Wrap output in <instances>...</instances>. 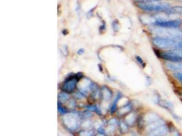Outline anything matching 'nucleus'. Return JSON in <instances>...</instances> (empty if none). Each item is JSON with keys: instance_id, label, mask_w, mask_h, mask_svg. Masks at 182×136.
I'll use <instances>...</instances> for the list:
<instances>
[{"instance_id": "f257e3e1", "label": "nucleus", "mask_w": 182, "mask_h": 136, "mask_svg": "<svg viewBox=\"0 0 182 136\" xmlns=\"http://www.w3.org/2000/svg\"><path fill=\"white\" fill-rule=\"evenodd\" d=\"M153 44L160 50H173L182 48V39L161 36L152 38Z\"/></svg>"}, {"instance_id": "f03ea898", "label": "nucleus", "mask_w": 182, "mask_h": 136, "mask_svg": "<svg viewBox=\"0 0 182 136\" xmlns=\"http://www.w3.org/2000/svg\"><path fill=\"white\" fill-rule=\"evenodd\" d=\"M81 114L78 112L72 111L64 115L61 121L65 129L70 131H75L81 126Z\"/></svg>"}, {"instance_id": "7ed1b4c3", "label": "nucleus", "mask_w": 182, "mask_h": 136, "mask_svg": "<svg viewBox=\"0 0 182 136\" xmlns=\"http://www.w3.org/2000/svg\"><path fill=\"white\" fill-rule=\"evenodd\" d=\"M83 78V74L81 72L77 73H70L62 83L61 89L62 91L70 93L73 92L75 89L77 88V84L78 81H80Z\"/></svg>"}, {"instance_id": "20e7f679", "label": "nucleus", "mask_w": 182, "mask_h": 136, "mask_svg": "<svg viewBox=\"0 0 182 136\" xmlns=\"http://www.w3.org/2000/svg\"><path fill=\"white\" fill-rule=\"evenodd\" d=\"M137 6L140 9L147 12H166L170 7L168 3H159L154 4L153 3H138Z\"/></svg>"}, {"instance_id": "39448f33", "label": "nucleus", "mask_w": 182, "mask_h": 136, "mask_svg": "<svg viewBox=\"0 0 182 136\" xmlns=\"http://www.w3.org/2000/svg\"><path fill=\"white\" fill-rule=\"evenodd\" d=\"M151 24L154 27L162 28H179L182 24V21L179 18L167 20L162 18H156Z\"/></svg>"}, {"instance_id": "423d86ee", "label": "nucleus", "mask_w": 182, "mask_h": 136, "mask_svg": "<svg viewBox=\"0 0 182 136\" xmlns=\"http://www.w3.org/2000/svg\"><path fill=\"white\" fill-rule=\"evenodd\" d=\"M156 55L166 61H169L171 63H177L182 61V57H179L177 54H175L173 50H164L161 51L159 50H155Z\"/></svg>"}, {"instance_id": "0eeeda50", "label": "nucleus", "mask_w": 182, "mask_h": 136, "mask_svg": "<svg viewBox=\"0 0 182 136\" xmlns=\"http://www.w3.org/2000/svg\"><path fill=\"white\" fill-rule=\"evenodd\" d=\"M94 83L89 78H83L78 81L77 84V90L85 96L89 94V92H91L92 88L94 86Z\"/></svg>"}, {"instance_id": "6e6552de", "label": "nucleus", "mask_w": 182, "mask_h": 136, "mask_svg": "<svg viewBox=\"0 0 182 136\" xmlns=\"http://www.w3.org/2000/svg\"><path fill=\"white\" fill-rule=\"evenodd\" d=\"M168 133V127L164 124L148 130L147 136H164Z\"/></svg>"}, {"instance_id": "1a4fd4ad", "label": "nucleus", "mask_w": 182, "mask_h": 136, "mask_svg": "<svg viewBox=\"0 0 182 136\" xmlns=\"http://www.w3.org/2000/svg\"><path fill=\"white\" fill-rule=\"evenodd\" d=\"M160 120H162L160 116L154 112H149L144 116V122H145V124L147 125V126L159 121Z\"/></svg>"}, {"instance_id": "9d476101", "label": "nucleus", "mask_w": 182, "mask_h": 136, "mask_svg": "<svg viewBox=\"0 0 182 136\" xmlns=\"http://www.w3.org/2000/svg\"><path fill=\"white\" fill-rule=\"evenodd\" d=\"M100 92H101V97L103 100L109 101L112 98L113 93L111 89L107 86H102L100 89Z\"/></svg>"}, {"instance_id": "9b49d317", "label": "nucleus", "mask_w": 182, "mask_h": 136, "mask_svg": "<svg viewBox=\"0 0 182 136\" xmlns=\"http://www.w3.org/2000/svg\"><path fill=\"white\" fill-rule=\"evenodd\" d=\"M166 67L168 70L173 72H182V61L177 63L169 62L166 64Z\"/></svg>"}, {"instance_id": "f8f14e48", "label": "nucleus", "mask_w": 182, "mask_h": 136, "mask_svg": "<svg viewBox=\"0 0 182 136\" xmlns=\"http://www.w3.org/2000/svg\"><path fill=\"white\" fill-rule=\"evenodd\" d=\"M165 13L167 15H182V5H175L170 7Z\"/></svg>"}, {"instance_id": "ddd939ff", "label": "nucleus", "mask_w": 182, "mask_h": 136, "mask_svg": "<svg viewBox=\"0 0 182 136\" xmlns=\"http://www.w3.org/2000/svg\"><path fill=\"white\" fill-rule=\"evenodd\" d=\"M132 109V105L131 104V103L129 102L127 103V104L125 105L123 107L120 108V109L118 110V115L119 116H126L130 113Z\"/></svg>"}, {"instance_id": "4468645a", "label": "nucleus", "mask_w": 182, "mask_h": 136, "mask_svg": "<svg viewBox=\"0 0 182 136\" xmlns=\"http://www.w3.org/2000/svg\"><path fill=\"white\" fill-rule=\"evenodd\" d=\"M157 103L161 106L162 108L170 111V112H172V110H173V104L167 100H162L161 99H160Z\"/></svg>"}, {"instance_id": "2eb2a0df", "label": "nucleus", "mask_w": 182, "mask_h": 136, "mask_svg": "<svg viewBox=\"0 0 182 136\" xmlns=\"http://www.w3.org/2000/svg\"><path fill=\"white\" fill-rule=\"evenodd\" d=\"M122 97H123V95H122L121 92H118L117 93L115 99H114L113 102L112 103V105H111V114H113L115 112L117 106V103L119 102V101H120V99Z\"/></svg>"}, {"instance_id": "dca6fc26", "label": "nucleus", "mask_w": 182, "mask_h": 136, "mask_svg": "<svg viewBox=\"0 0 182 136\" xmlns=\"http://www.w3.org/2000/svg\"><path fill=\"white\" fill-rule=\"evenodd\" d=\"M70 95L68 92L62 91L59 92L58 95V100L60 103H66L68 101L70 100Z\"/></svg>"}, {"instance_id": "f3484780", "label": "nucleus", "mask_w": 182, "mask_h": 136, "mask_svg": "<svg viewBox=\"0 0 182 136\" xmlns=\"http://www.w3.org/2000/svg\"><path fill=\"white\" fill-rule=\"evenodd\" d=\"M136 120H137V116H135L134 113H129L126 116L125 122L128 125H132L136 122Z\"/></svg>"}, {"instance_id": "a211bd4d", "label": "nucleus", "mask_w": 182, "mask_h": 136, "mask_svg": "<svg viewBox=\"0 0 182 136\" xmlns=\"http://www.w3.org/2000/svg\"><path fill=\"white\" fill-rule=\"evenodd\" d=\"M129 125H127L125 121H119V129L120 132L122 133V134H124V133H126L127 131H128L129 128H128Z\"/></svg>"}, {"instance_id": "6ab92c4d", "label": "nucleus", "mask_w": 182, "mask_h": 136, "mask_svg": "<svg viewBox=\"0 0 182 136\" xmlns=\"http://www.w3.org/2000/svg\"><path fill=\"white\" fill-rule=\"evenodd\" d=\"M81 127L83 128V129H88L93 126V122H92L91 121H89V120L86 119L82 122V123L81 124Z\"/></svg>"}, {"instance_id": "aec40b11", "label": "nucleus", "mask_w": 182, "mask_h": 136, "mask_svg": "<svg viewBox=\"0 0 182 136\" xmlns=\"http://www.w3.org/2000/svg\"><path fill=\"white\" fill-rule=\"evenodd\" d=\"M93 131L88 129H83L78 132V136H92Z\"/></svg>"}, {"instance_id": "412c9836", "label": "nucleus", "mask_w": 182, "mask_h": 136, "mask_svg": "<svg viewBox=\"0 0 182 136\" xmlns=\"http://www.w3.org/2000/svg\"><path fill=\"white\" fill-rule=\"evenodd\" d=\"M58 109L59 113L60 114H61V115H65V114H66L67 113L69 112L68 110L66 108L63 107V106L61 105V103H59V102H58Z\"/></svg>"}, {"instance_id": "4be33fe9", "label": "nucleus", "mask_w": 182, "mask_h": 136, "mask_svg": "<svg viewBox=\"0 0 182 136\" xmlns=\"http://www.w3.org/2000/svg\"><path fill=\"white\" fill-rule=\"evenodd\" d=\"M81 118L83 119H85V120L93 116V114L91 113V112L89 111V110L83 112L81 113Z\"/></svg>"}, {"instance_id": "5701e85b", "label": "nucleus", "mask_w": 182, "mask_h": 136, "mask_svg": "<svg viewBox=\"0 0 182 136\" xmlns=\"http://www.w3.org/2000/svg\"><path fill=\"white\" fill-rule=\"evenodd\" d=\"M111 26H112V28L113 29V31L115 32H117L119 29V23L118 20H114L112 22V24H111Z\"/></svg>"}, {"instance_id": "b1692460", "label": "nucleus", "mask_w": 182, "mask_h": 136, "mask_svg": "<svg viewBox=\"0 0 182 136\" xmlns=\"http://www.w3.org/2000/svg\"><path fill=\"white\" fill-rule=\"evenodd\" d=\"M174 77L177 79L179 83L182 84V72H177L174 73Z\"/></svg>"}, {"instance_id": "393cba45", "label": "nucleus", "mask_w": 182, "mask_h": 136, "mask_svg": "<svg viewBox=\"0 0 182 136\" xmlns=\"http://www.w3.org/2000/svg\"><path fill=\"white\" fill-rule=\"evenodd\" d=\"M108 124L110 125H113V126L117 127L119 125V121L116 118H111L108 121Z\"/></svg>"}, {"instance_id": "a878e982", "label": "nucleus", "mask_w": 182, "mask_h": 136, "mask_svg": "<svg viewBox=\"0 0 182 136\" xmlns=\"http://www.w3.org/2000/svg\"><path fill=\"white\" fill-rule=\"evenodd\" d=\"M97 107H98V105H86L87 110L91 112H96Z\"/></svg>"}, {"instance_id": "bb28decb", "label": "nucleus", "mask_w": 182, "mask_h": 136, "mask_svg": "<svg viewBox=\"0 0 182 136\" xmlns=\"http://www.w3.org/2000/svg\"><path fill=\"white\" fill-rule=\"evenodd\" d=\"M135 59H136V60H137V61L138 63H139L141 65H142V67L143 68L145 67V63L144 62L143 59L141 58V57H139V56H136L135 57Z\"/></svg>"}, {"instance_id": "cd10ccee", "label": "nucleus", "mask_w": 182, "mask_h": 136, "mask_svg": "<svg viewBox=\"0 0 182 136\" xmlns=\"http://www.w3.org/2000/svg\"><path fill=\"white\" fill-rule=\"evenodd\" d=\"M106 27H107V26H106L105 21H102V24L99 27V32H100V34H103V33H104L105 31Z\"/></svg>"}, {"instance_id": "c85d7f7f", "label": "nucleus", "mask_w": 182, "mask_h": 136, "mask_svg": "<svg viewBox=\"0 0 182 136\" xmlns=\"http://www.w3.org/2000/svg\"><path fill=\"white\" fill-rule=\"evenodd\" d=\"M138 3H153L156 2H160L161 0H134Z\"/></svg>"}, {"instance_id": "c756f323", "label": "nucleus", "mask_w": 182, "mask_h": 136, "mask_svg": "<svg viewBox=\"0 0 182 136\" xmlns=\"http://www.w3.org/2000/svg\"><path fill=\"white\" fill-rule=\"evenodd\" d=\"M68 106L71 108H74L77 106V103H76L74 99H70L68 102Z\"/></svg>"}, {"instance_id": "7c9ffc66", "label": "nucleus", "mask_w": 182, "mask_h": 136, "mask_svg": "<svg viewBox=\"0 0 182 136\" xmlns=\"http://www.w3.org/2000/svg\"><path fill=\"white\" fill-rule=\"evenodd\" d=\"M61 53L64 54V56H68V48L67 46H64L61 49Z\"/></svg>"}, {"instance_id": "2f4dec72", "label": "nucleus", "mask_w": 182, "mask_h": 136, "mask_svg": "<svg viewBox=\"0 0 182 136\" xmlns=\"http://www.w3.org/2000/svg\"><path fill=\"white\" fill-rule=\"evenodd\" d=\"M85 49L81 48L78 49L77 53V54H78V55H82V54H83L84 53H85Z\"/></svg>"}, {"instance_id": "473e14b6", "label": "nucleus", "mask_w": 182, "mask_h": 136, "mask_svg": "<svg viewBox=\"0 0 182 136\" xmlns=\"http://www.w3.org/2000/svg\"><path fill=\"white\" fill-rule=\"evenodd\" d=\"M81 10V4L79 3V1H78L77 3V7H76V11L77 12H79V11Z\"/></svg>"}, {"instance_id": "72a5a7b5", "label": "nucleus", "mask_w": 182, "mask_h": 136, "mask_svg": "<svg viewBox=\"0 0 182 136\" xmlns=\"http://www.w3.org/2000/svg\"><path fill=\"white\" fill-rule=\"evenodd\" d=\"M94 10H95V8H94V9H92V10H89V12H88V13H87V14H88V17H91V16H93V12H93V11H94Z\"/></svg>"}, {"instance_id": "f704fd0d", "label": "nucleus", "mask_w": 182, "mask_h": 136, "mask_svg": "<svg viewBox=\"0 0 182 136\" xmlns=\"http://www.w3.org/2000/svg\"><path fill=\"white\" fill-rule=\"evenodd\" d=\"M62 34H64V35H66L68 34V29H64L63 31H62Z\"/></svg>"}, {"instance_id": "c9c22d12", "label": "nucleus", "mask_w": 182, "mask_h": 136, "mask_svg": "<svg viewBox=\"0 0 182 136\" xmlns=\"http://www.w3.org/2000/svg\"><path fill=\"white\" fill-rule=\"evenodd\" d=\"M98 67L99 70L100 71V72H103V70H102V65L101 64H98Z\"/></svg>"}]
</instances>
